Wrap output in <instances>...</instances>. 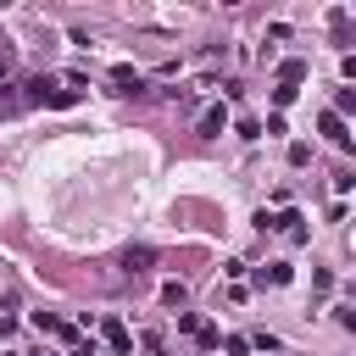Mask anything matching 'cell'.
Wrapping results in <instances>:
<instances>
[{"instance_id": "obj_1", "label": "cell", "mask_w": 356, "mask_h": 356, "mask_svg": "<svg viewBox=\"0 0 356 356\" xmlns=\"http://www.w3.org/2000/svg\"><path fill=\"white\" fill-rule=\"evenodd\" d=\"M178 328H184V334H195V339H200L206 350H211V345L222 339V334H217V328H211V323H206L200 312H178Z\"/></svg>"}, {"instance_id": "obj_2", "label": "cell", "mask_w": 356, "mask_h": 356, "mask_svg": "<svg viewBox=\"0 0 356 356\" xmlns=\"http://www.w3.org/2000/svg\"><path fill=\"white\" fill-rule=\"evenodd\" d=\"M100 339H106V345H111L117 356H128V350H134V334H128V328H122L117 317H100Z\"/></svg>"}, {"instance_id": "obj_3", "label": "cell", "mask_w": 356, "mask_h": 356, "mask_svg": "<svg viewBox=\"0 0 356 356\" xmlns=\"http://www.w3.org/2000/svg\"><path fill=\"white\" fill-rule=\"evenodd\" d=\"M33 100H44V106H61V111H67V106H78V89H50V83L39 78V83H33Z\"/></svg>"}, {"instance_id": "obj_4", "label": "cell", "mask_w": 356, "mask_h": 356, "mask_svg": "<svg viewBox=\"0 0 356 356\" xmlns=\"http://www.w3.org/2000/svg\"><path fill=\"white\" fill-rule=\"evenodd\" d=\"M273 228H284V239H289V245H306V217H300V211H278V217H273Z\"/></svg>"}, {"instance_id": "obj_5", "label": "cell", "mask_w": 356, "mask_h": 356, "mask_svg": "<svg viewBox=\"0 0 356 356\" xmlns=\"http://www.w3.org/2000/svg\"><path fill=\"white\" fill-rule=\"evenodd\" d=\"M317 134H328V139H334L339 150H350V134H345V117H334V111H323V117H317Z\"/></svg>"}, {"instance_id": "obj_6", "label": "cell", "mask_w": 356, "mask_h": 356, "mask_svg": "<svg viewBox=\"0 0 356 356\" xmlns=\"http://www.w3.org/2000/svg\"><path fill=\"white\" fill-rule=\"evenodd\" d=\"M306 72H312V67H306L300 56H289V61L278 67V83H289V89H300V83H306Z\"/></svg>"}, {"instance_id": "obj_7", "label": "cell", "mask_w": 356, "mask_h": 356, "mask_svg": "<svg viewBox=\"0 0 356 356\" xmlns=\"http://www.w3.org/2000/svg\"><path fill=\"white\" fill-rule=\"evenodd\" d=\"M111 83H117L122 95H134V89L145 83V78H139V67H128V61H117V67H111Z\"/></svg>"}, {"instance_id": "obj_8", "label": "cell", "mask_w": 356, "mask_h": 356, "mask_svg": "<svg viewBox=\"0 0 356 356\" xmlns=\"http://www.w3.org/2000/svg\"><path fill=\"white\" fill-rule=\"evenodd\" d=\"M222 122H228V106H206V111H200V134H206V139L222 134Z\"/></svg>"}, {"instance_id": "obj_9", "label": "cell", "mask_w": 356, "mask_h": 356, "mask_svg": "<svg viewBox=\"0 0 356 356\" xmlns=\"http://www.w3.org/2000/svg\"><path fill=\"white\" fill-rule=\"evenodd\" d=\"M150 261H156V250H150V245H128V256H122V267H128V273H145Z\"/></svg>"}, {"instance_id": "obj_10", "label": "cell", "mask_w": 356, "mask_h": 356, "mask_svg": "<svg viewBox=\"0 0 356 356\" xmlns=\"http://www.w3.org/2000/svg\"><path fill=\"white\" fill-rule=\"evenodd\" d=\"M261 278H267V284H289L295 273H289V261H267V267H261Z\"/></svg>"}, {"instance_id": "obj_11", "label": "cell", "mask_w": 356, "mask_h": 356, "mask_svg": "<svg viewBox=\"0 0 356 356\" xmlns=\"http://www.w3.org/2000/svg\"><path fill=\"white\" fill-rule=\"evenodd\" d=\"M350 111H356V89H339L334 95V117H350Z\"/></svg>"}, {"instance_id": "obj_12", "label": "cell", "mask_w": 356, "mask_h": 356, "mask_svg": "<svg viewBox=\"0 0 356 356\" xmlns=\"http://www.w3.org/2000/svg\"><path fill=\"white\" fill-rule=\"evenodd\" d=\"M306 161H312V145L295 139V145H289V167H306Z\"/></svg>"}, {"instance_id": "obj_13", "label": "cell", "mask_w": 356, "mask_h": 356, "mask_svg": "<svg viewBox=\"0 0 356 356\" xmlns=\"http://www.w3.org/2000/svg\"><path fill=\"white\" fill-rule=\"evenodd\" d=\"M312 289H317V295H328V289H334V273H328V267H317V273H312Z\"/></svg>"}, {"instance_id": "obj_14", "label": "cell", "mask_w": 356, "mask_h": 356, "mask_svg": "<svg viewBox=\"0 0 356 356\" xmlns=\"http://www.w3.org/2000/svg\"><path fill=\"white\" fill-rule=\"evenodd\" d=\"M161 300H167V306H184V284H178V278H172V284H161Z\"/></svg>"}, {"instance_id": "obj_15", "label": "cell", "mask_w": 356, "mask_h": 356, "mask_svg": "<svg viewBox=\"0 0 356 356\" xmlns=\"http://www.w3.org/2000/svg\"><path fill=\"white\" fill-rule=\"evenodd\" d=\"M295 95H300V89H289V83H278V89H273V106H278V111H284V106H289V100H295Z\"/></svg>"}, {"instance_id": "obj_16", "label": "cell", "mask_w": 356, "mask_h": 356, "mask_svg": "<svg viewBox=\"0 0 356 356\" xmlns=\"http://www.w3.org/2000/svg\"><path fill=\"white\" fill-rule=\"evenodd\" d=\"M339 328H350V334H356V306H339Z\"/></svg>"}, {"instance_id": "obj_17", "label": "cell", "mask_w": 356, "mask_h": 356, "mask_svg": "<svg viewBox=\"0 0 356 356\" xmlns=\"http://www.w3.org/2000/svg\"><path fill=\"white\" fill-rule=\"evenodd\" d=\"M17 111V95H0V117H11Z\"/></svg>"}, {"instance_id": "obj_18", "label": "cell", "mask_w": 356, "mask_h": 356, "mask_svg": "<svg viewBox=\"0 0 356 356\" xmlns=\"http://www.w3.org/2000/svg\"><path fill=\"white\" fill-rule=\"evenodd\" d=\"M6 67H11V56H6V50H0V78H6Z\"/></svg>"}]
</instances>
